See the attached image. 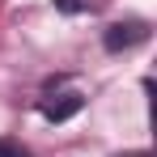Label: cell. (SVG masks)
<instances>
[{"instance_id":"cell-4","label":"cell","mask_w":157,"mask_h":157,"mask_svg":"<svg viewBox=\"0 0 157 157\" xmlns=\"http://www.w3.org/2000/svg\"><path fill=\"white\" fill-rule=\"evenodd\" d=\"M55 9H59V13H77L81 0H55Z\"/></svg>"},{"instance_id":"cell-2","label":"cell","mask_w":157,"mask_h":157,"mask_svg":"<svg viewBox=\"0 0 157 157\" xmlns=\"http://www.w3.org/2000/svg\"><path fill=\"white\" fill-rule=\"evenodd\" d=\"M81 110V94H59V98H43V119L51 123H64Z\"/></svg>"},{"instance_id":"cell-5","label":"cell","mask_w":157,"mask_h":157,"mask_svg":"<svg viewBox=\"0 0 157 157\" xmlns=\"http://www.w3.org/2000/svg\"><path fill=\"white\" fill-rule=\"evenodd\" d=\"M115 157H149V153H115Z\"/></svg>"},{"instance_id":"cell-3","label":"cell","mask_w":157,"mask_h":157,"mask_svg":"<svg viewBox=\"0 0 157 157\" xmlns=\"http://www.w3.org/2000/svg\"><path fill=\"white\" fill-rule=\"evenodd\" d=\"M0 157H30L21 144H13V140H0Z\"/></svg>"},{"instance_id":"cell-1","label":"cell","mask_w":157,"mask_h":157,"mask_svg":"<svg viewBox=\"0 0 157 157\" xmlns=\"http://www.w3.org/2000/svg\"><path fill=\"white\" fill-rule=\"evenodd\" d=\"M144 38H149V26H144V21H115V26H106V34H102L106 51H128V47H140Z\"/></svg>"}]
</instances>
